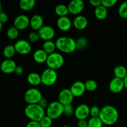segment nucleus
Segmentation results:
<instances>
[{
	"mask_svg": "<svg viewBox=\"0 0 127 127\" xmlns=\"http://www.w3.org/2000/svg\"><path fill=\"white\" fill-rule=\"evenodd\" d=\"M100 109L96 105H94L90 107V115L91 117H99L100 114Z\"/></svg>",
	"mask_w": 127,
	"mask_h": 127,
	"instance_id": "36",
	"label": "nucleus"
},
{
	"mask_svg": "<svg viewBox=\"0 0 127 127\" xmlns=\"http://www.w3.org/2000/svg\"><path fill=\"white\" fill-rule=\"evenodd\" d=\"M69 13L77 15L81 13L84 8V2L82 0H72L68 4Z\"/></svg>",
	"mask_w": 127,
	"mask_h": 127,
	"instance_id": "12",
	"label": "nucleus"
},
{
	"mask_svg": "<svg viewBox=\"0 0 127 127\" xmlns=\"http://www.w3.org/2000/svg\"><path fill=\"white\" fill-rule=\"evenodd\" d=\"M39 124L41 127H50L53 124V120L47 115H45L39 122Z\"/></svg>",
	"mask_w": 127,
	"mask_h": 127,
	"instance_id": "33",
	"label": "nucleus"
},
{
	"mask_svg": "<svg viewBox=\"0 0 127 127\" xmlns=\"http://www.w3.org/2000/svg\"><path fill=\"white\" fill-rule=\"evenodd\" d=\"M86 91L89 92H93L97 88V83L94 79H89L84 83Z\"/></svg>",
	"mask_w": 127,
	"mask_h": 127,
	"instance_id": "29",
	"label": "nucleus"
},
{
	"mask_svg": "<svg viewBox=\"0 0 127 127\" xmlns=\"http://www.w3.org/2000/svg\"><path fill=\"white\" fill-rule=\"evenodd\" d=\"M23 72H24L23 68H22L21 66H17V67H16V70H15L14 73H16L17 75L20 76V75H21V74H22Z\"/></svg>",
	"mask_w": 127,
	"mask_h": 127,
	"instance_id": "43",
	"label": "nucleus"
},
{
	"mask_svg": "<svg viewBox=\"0 0 127 127\" xmlns=\"http://www.w3.org/2000/svg\"><path fill=\"white\" fill-rule=\"evenodd\" d=\"M8 21V16L4 12L1 11L0 12V22L2 24L6 23Z\"/></svg>",
	"mask_w": 127,
	"mask_h": 127,
	"instance_id": "38",
	"label": "nucleus"
},
{
	"mask_svg": "<svg viewBox=\"0 0 127 127\" xmlns=\"http://www.w3.org/2000/svg\"><path fill=\"white\" fill-rule=\"evenodd\" d=\"M19 30L14 26L9 27L7 29L6 34H7V37L11 40H14L17 38V37L19 35Z\"/></svg>",
	"mask_w": 127,
	"mask_h": 127,
	"instance_id": "31",
	"label": "nucleus"
},
{
	"mask_svg": "<svg viewBox=\"0 0 127 127\" xmlns=\"http://www.w3.org/2000/svg\"><path fill=\"white\" fill-rule=\"evenodd\" d=\"M89 3L93 7H97L101 5V0H90Z\"/></svg>",
	"mask_w": 127,
	"mask_h": 127,
	"instance_id": "41",
	"label": "nucleus"
},
{
	"mask_svg": "<svg viewBox=\"0 0 127 127\" xmlns=\"http://www.w3.org/2000/svg\"><path fill=\"white\" fill-rule=\"evenodd\" d=\"M40 38L43 40H52V38L55 35V31L54 29L50 26H43L38 31Z\"/></svg>",
	"mask_w": 127,
	"mask_h": 127,
	"instance_id": "13",
	"label": "nucleus"
},
{
	"mask_svg": "<svg viewBox=\"0 0 127 127\" xmlns=\"http://www.w3.org/2000/svg\"><path fill=\"white\" fill-rule=\"evenodd\" d=\"M74 27L78 30H84L88 25V20L83 15H78L74 17L73 22Z\"/></svg>",
	"mask_w": 127,
	"mask_h": 127,
	"instance_id": "19",
	"label": "nucleus"
},
{
	"mask_svg": "<svg viewBox=\"0 0 127 127\" xmlns=\"http://www.w3.org/2000/svg\"><path fill=\"white\" fill-rule=\"evenodd\" d=\"M26 127H41V126L38 122L30 121L27 123Z\"/></svg>",
	"mask_w": 127,
	"mask_h": 127,
	"instance_id": "40",
	"label": "nucleus"
},
{
	"mask_svg": "<svg viewBox=\"0 0 127 127\" xmlns=\"http://www.w3.org/2000/svg\"><path fill=\"white\" fill-rule=\"evenodd\" d=\"M119 14L124 19H127V0L122 2L119 7Z\"/></svg>",
	"mask_w": 127,
	"mask_h": 127,
	"instance_id": "32",
	"label": "nucleus"
},
{
	"mask_svg": "<svg viewBox=\"0 0 127 127\" xmlns=\"http://www.w3.org/2000/svg\"><path fill=\"white\" fill-rule=\"evenodd\" d=\"M1 9H2V6H1V1H0V12H1Z\"/></svg>",
	"mask_w": 127,
	"mask_h": 127,
	"instance_id": "46",
	"label": "nucleus"
},
{
	"mask_svg": "<svg viewBox=\"0 0 127 127\" xmlns=\"http://www.w3.org/2000/svg\"><path fill=\"white\" fill-rule=\"evenodd\" d=\"M16 62L11 59H6L2 61L0 64V69L1 71L5 74H11L14 73L17 67Z\"/></svg>",
	"mask_w": 127,
	"mask_h": 127,
	"instance_id": "16",
	"label": "nucleus"
},
{
	"mask_svg": "<svg viewBox=\"0 0 127 127\" xmlns=\"http://www.w3.org/2000/svg\"><path fill=\"white\" fill-rule=\"evenodd\" d=\"M74 115L78 120H86L90 115V107L86 104H80L74 110Z\"/></svg>",
	"mask_w": 127,
	"mask_h": 127,
	"instance_id": "9",
	"label": "nucleus"
},
{
	"mask_svg": "<svg viewBox=\"0 0 127 127\" xmlns=\"http://www.w3.org/2000/svg\"><path fill=\"white\" fill-rule=\"evenodd\" d=\"M64 105L58 101H53L48 104L46 109V114L52 120H56L63 114Z\"/></svg>",
	"mask_w": 127,
	"mask_h": 127,
	"instance_id": "5",
	"label": "nucleus"
},
{
	"mask_svg": "<svg viewBox=\"0 0 127 127\" xmlns=\"http://www.w3.org/2000/svg\"><path fill=\"white\" fill-rule=\"evenodd\" d=\"M38 104L41 107H42L43 109H45V108L47 109V107H48V104H49L48 103V101L47 100V99H44V98H42Z\"/></svg>",
	"mask_w": 127,
	"mask_h": 127,
	"instance_id": "39",
	"label": "nucleus"
},
{
	"mask_svg": "<svg viewBox=\"0 0 127 127\" xmlns=\"http://www.w3.org/2000/svg\"><path fill=\"white\" fill-rule=\"evenodd\" d=\"M2 24L0 22V32L2 31Z\"/></svg>",
	"mask_w": 127,
	"mask_h": 127,
	"instance_id": "45",
	"label": "nucleus"
},
{
	"mask_svg": "<svg viewBox=\"0 0 127 127\" xmlns=\"http://www.w3.org/2000/svg\"><path fill=\"white\" fill-rule=\"evenodd\" d=\"M43 98L42 93L37 88H32L27 89L24 93V99L28 104H37Z\"/></svg>",
	"mask_w": 127,
	"mask_h": 127,
	"instance_id": "6",
	"label": "nucleus"
},
{
	"mask_svg": "<svg viewBox=\"0 0 127 127\" xmlns=\"http://www.w3.org/2000/svg\"><path fill=\"white\" fill-rule=\"evenodd\" d=\"M78 127H88V122L86 120H78Z\"/></svg>",
	"mask_w": 127,
	"mask_h": 127,
	"instance_id": "42",
	"label": "nucleus"
},
{
	"mask_svg": "<svg viewBox=\"0 0 127 127\" xmlns=\"http://www.w3.org/2000/svg\"><path fill=\"white\" fill-rule=\"evenodd\" d=\"M57 48L60 52L65 53H71L76 50V40L70 37L62 36L55 41Z\"/></svg>",
	"mask_w": 127,
	"mask_h": 127,
	"instance_id": "2",
	"label": "nucleus"
},
{
	"mask_svg": "<svg viewBox=\"0 0 127 127\" xmlns=\"http://www.w3.org/2000/svg\"><path fill=\"white\" fill-rule=\"evenodd\" d=\"M74 107L71 104L69 105H64V110H63V114L67 117H71L74 114Z\"/></svg>",
	"mask_w": 127,
	"mask_h": 127,
	"instance_id": "34",
	"label": "nucleus"
},
{
	"mask_svg": "<svg viewBox=\"0 0 127 127\" xmlns=\"http://www.w3.org/2000/svg\"><path fill=\"white\" fill-rule=\"evenodd\" d=\"M24 114L31 121L39 122L45 115V109L41 107L38 104H28L24 109Z\"/></svg>",
	"mask_w": 127,
	"mask_h": 127,
	"instance_id": "3",
	"label": "nucleus"
},
{
	"mask_svg": "<svg viewBox=\"0 0 127 127\" xmlns=\"http://www.w3.org/2000/svg\"><path fill=\"white\" fill-rule=\"evenodd\" d=\"M35 5V0H21L19 2V7L22 11H29L33 9Z\"/></svg>",
	"mask_w": 127,
	"mask_h": 127,
	"instance_id": "25",
	"label": "nucleus"
},
{
	"mask_svg": "<svg viewBox=\"0 0 127 127\" xmlns=\"http://www.w3.org/2000/svg\"><path fill=\"white\" fill-rule=\"evenodd\" d=\"M94 14L95 17L99 20H104L107 17L108 15L107 8L100 5L98 7H95L94 10Z\"/></svg>",
	"mask_w": 127,
	"mask_h": 127,
	"instance_id": "22",
	"label": "nucleus"
},
{
	"mask_svg": "<svg viewBox=\"0 0 127 127\" xmlns=\"http://www.w3.org/2000/svg\"><path fill=\"white\" fill-rule=\"evenodd\" d=\"M27 82L33 86H37L42 83L41 75L37 73L32 72L29 73L27 77Z\"/></svg>",
	"mask_w": 127,
	"mask_h": 127,
	"instance_id": "21",
	"label": "nucleus"
},
{
	"mask_svg": "<svg viewBox=\"0 0 127 127\" xmlns=\"http://www.w3.org/2000/svg\"><path fill=\"white\" fill-rule=\"evenodd\" d=\"M57 26L63 32H67L71 28L72 22L68 16L59 17L57 21Z\"/></svg>",
	"mask_w": 127,
	"mask_h": 127,
	"instance_id": "17",
	"label": "nucleus"
},
{
	"mask_svg": "<svg viewBox=\"0 0 127 127\" xmlns=\"http://www.w3.org/2000/svg\"><path fill=\"white\" fill-rule=\"evenodd\" d=\"M30 26L33 31H38L43 26V19L39 14H35L30 18Z\"/></svg>",
	"mask_w": 127,
	"mask_h": 127,
	"instance_id": "18",
	"label": "nucleus"
},
{
	"mask_svg": "<svg viewBox=\"0 0 127 127\" xmlns=\"http://www.w3.org/2000/svg\"><path fill=\"white\" fill-rule=\"evenodd\" d=\"M30 26V18L24 14L17 16L14 20V26L19 31L27 29Z\"/></svg>",
	"mask_w": 127,
	"mask_h": 127,
	"instance_id": "11",
	"label": "nucleus"
},
{
	"mask_svg": "<svg viewBox=\"0 0 127 127\" xmlns=\"http://www.w3.org/2000/svg\"><path fill=\"white\" fill-rule=\"evenodd\" d=\"M88 41L84 37H79L76 40V49L79 50H83L85 49L88 46Z\"/></svg>",
	"mask_w": 127,
	"mask_h": 127,
	"instance_id": "28",
	"label": "nucleus"
},
{
	"mask_svg": "<svg viewBox=\"0 0 127 127\" xmlns=\"http://www.w3.org/2000/svg\"><path fill=\"white\" fill-rule=\"evenodd\" d=\"M64 63V58L61 53L54 52L48 55L46 64L48 68L57 70L63 66Z\"/></svg>",
	"mask_w": 127,
	"mask_h": 127,
	"instance_id": "4",
	"label": "nucleus"
},
{
	"mask_svg": "<svg viewBox=\"0 0 127 127\" xmlns=\"http://www.w3.org/2000/svg\"><path fill=\"white\" fill-rule=\"evenodd\" d=\"M109 89L110 91L114 94L120 93L125 88L124 79L114 77L109 83Z\"/></svg>",
	"mask_w": 127,
	"mask_h": 127,
	"instance_id": "14",
	"label": "nucleus"
},
{
	"mask_svg": "<svg viewBox=\"0 0 127 127\" xmlns=\"http://www.w3.org/2000/svg\"><path fill=\"white\" fill-rule=\"evenodd\" d=\"M117 3V0H101V4L106 8L113 7Z\"/></svg>",
	"mask_w": 127,
	"mask_h": 127,
	"instance_id": "37",
	"label": "nucleus"
},
{
	"mask_svg": "<svg viewBox=\"0 0 127 127\" xmlns=\"http://www.w3.org/2000/svg\"><path fill=\"white\" fill-rule=\"evenodd\" d=\"M114 73L115 77L124 79L127 75V69L126 67L120 64L115 67L114 69Z\"/></svg>",
	"mask_w": 127,
	"mask_h": 127,
	"instance_id": "23",
	"label": "nucleus"
},
{
	"mask_svg": "<svg viewBox=\"0 0 127 127\" xmlns=\"http://www.w3.org/2000/svg\"><path fill=\"white\" fill-rule=\"evenodd\" d=\"M64 127H68V126H67V125H65V126H64Z\"/></svg>",
	"mask_w": 127,
	"mask_h": 127,
	"instance_id": "47",
	"label": "nucleus"
},
{
	"mask_svg": "<svg viewBox=\"0 0 127 127\" xmlns=\"http://www.w3.org/2000/svg\"><path fill=\"white\" fill-rule=\"evenodd\" d=\"M48 55L43 49H37L33 55V58L38 63H46Z\"/></svg>",
	"mask_w": 127,
	"mask_h": 127,
	"instance_id": "20",
	"label": "nucleus"
},
{
	"mask_svg": "<svg viewBox=\"0 0 127 127\" xmlns=\"http://www.w3.org/2000/svg\"><path fill=\"white\" fill-rule=\"evenodd\" d=\"M58 79V74L56 70L47 68L41 74L42 83L47 86H51L55 84Z\"/></svg>",
	"mask_w": 127,
	"mask_h": 127,
	"instance_id": "7",
	"label": "nucleus"
},
{
	"mask_svg": "<svg viewBox=\"0 0 127 127\" xmlns=\"http://www.w3.org/2000/svg\"><path fill=\"white\" fill-rule=\"evenodd\" d=\"M16 53V50L13 45H7L2 50V54L6 59H11L15 55Z\"/></svg>",
	"mask_w": 127,
	"mask_h": 127,
	"instance_id": "26",
	"label": "nucleus"
},
{
	"mask_svg": "<svg viewBox=\"0 0 127 127\" xmlns=\"http://www.w3.org/2000/svg\"><path fill=\"white\" fill-rule=\"evenodd\" d=\"M124 84H125V88L126 89H127V76L124 79Z\"/></svg>",
	"mask_w": 127,
	"mask_h": 127,
	"instance_id": "44",
	"label": "nucleus"
},
{
	"mask_svg": "<svg viewBox=\"0 0 127 127\" xmlns=\"http://www.w3.org/2000/svg\"><path fill=\"white\" fill-rule=\"evenodd\" d=\"M74 96L72 94L69 89H63L58 94V100L59 102L63 105H66L71 104L73 102Z\"/></svg>",
	"mask_w": 127,
	"mask_h": 127,
	"instance_id": "10",
	"label": "nucleus"
},
{
	"mask_svg": "<svg viewBox=\"0 0 127 127\" xmlns=\"http://www.w3.org/2000/svg\"><path fill=\"white\" fill-rule=\"evenodd\" d=\"M55 11L57 16H58L59 17L67 16V15L69 13L68 6L63 4H60L57 5L55 9Z\"/></svg>",
	"mask_w": 127,
	"mask_h": 127,
	"instance_id": "27",
	"label": "nucleus"
},
{
	"mask_svg": "<svg viewBox=\"0 0 127 127\" xmlns=\"http://www.w3.org/2000/svg\"><path fill=\"white\" fill-rule=\"evenodd\" d=\"M56 48H57V47H56L55 42L52 40L45 41L42 45V49L48 55L55 52Z\"/></svg>",
	"mask_w": 127,
	"mask_h": 127,
	"instance_id": "24",
	"label": "nucleus"
},
{
	"mask_svg": "<svg viewBox=\"0 0 127 127\" xmlns=\"http://www.w3.org/2000/svg\"><path fill=\"white\" fill-rule=\"evenodd\" d=\"M70 91L71 92L73 96L76 97H81L84 94L86 89L85 84L81 81H78L72 84L71 86Z\"/></svg>",
	"mask_w": 127,
	"mask_h": 127,
	"instance_id": "15",
	"label": "nucleus"
},
{
	"mask_svg": "<svg viewBox=\"0 0 127 127\" xmlns=\"http://www.w3.org/2000/svg\"><path fill=\"white\" fill-rule=\"evenodd\" d=\"M88 122V127H102L104 125L99 117H91Z\"/></svg>",
	"mask_w": 127,
	"mask_h": 127,
	"instance_id": "30",
	"label": "nucleus"
},
{
	"mask_svg": "<svg viewBox=\"0 0 127 127\" xmlns=\"http://www.w3.org/2000/svg\"><path fill=\"white\" fill-rule=\"evenodd\" d=\"M99 117L103 124L111 126L117 122L119 119V112L115 107L107 105L100 109Z\"/></svg>",
	"mask_w": 127,
	"mask_h": 127,
	"instance_id": "1",
	"label": "nucleus"
},
{
	"mask_svg": "<svg viewBox=\"0 0 127 127\" xmlns=\"http://www.w3.org/2000/svg\"><path fill=\"white\" fill-rule=\"evenodd\" d=\"M14 46L16 52L19 54L22 55H28L32 50V47L29 42L24 39H20L17 40Z\"/></svg>",
	"mask_w": 127,
	"mask_h": 127,
	"instance_id": "8",
	"label": "nucleus"
},
{
	"mask_svg": "<svg viewBox=\"0 0 127 127\" xmlns=\"http://www.w3.org/2000/svg\"><path fill=\"white\" fill-rule=\"evenodd\" d=\"M40 38L38 31H32L29 33L28 39L30 42L35 43V42H38Z\"/></svg>",
	"mask_w": 127,
	"mask_h": 127,
	"instance_id": "35",
	"label": "nucleus"
}]
</instances>
